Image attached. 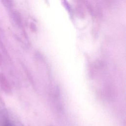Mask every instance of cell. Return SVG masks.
Returning a JSON list of instances; mask_svg holds the SVG:
<instances>
[{
	"label": "cell",
	"instance_id": "6da1fadb",
	"mask_svg": "<svg viewBox=\"0 0 126 126\" xmlns=\"http://www.w3.org/2000/svg\"><path fill=\"white\" fill-rule=\"evenodd\" d=\"M1 126H14L12 123L9 122H4Z\"/></svg>",
	"mask_w": 126,
	"mask_h": 126
}]
</instances>
